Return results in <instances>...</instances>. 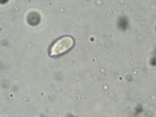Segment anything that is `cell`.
I'll list each match as a JSON object with an SVG mask.
<instances>
[{
  "label": "cell",
  "mask_w": 156,
  "mask_h": 117,
  "mask_svg": "<svg viewBox=\"0 0 156 117\" xmlns=\"http://www.w3.org/2000/svg\"><path fill=\"white\" fill-rule=\"evenodd\" d=\"M119 27L120 29L124 30L126 29L128 27V23L126 17H122L120 18L118 22Z\"/></svg>",
  "instance_id": "7a4b0ae2"
},
{
  "label": "cell",
  "mask_w": 156,
  "mask_h": 117,
  "mask_svg": "<svg viewBox=\"0 0 156 117\" xmlns=\"http://www.w3.org/2000/svg\"><path fill=\"white\" fill-rule=\"evenodd\" d=\"M152 64L153 65H154L155 64V58H154L153 59H152Z\"/></svg>",
  "instance_id": "5b68a950"
},
{
  "label": "cell",
  "mask_w": 156,
  "mask_h": 117,
  "mask_svg": "<svg viewBox=\"0 0 156 117\" xmlns=\"http://www.w3.org/2000/svg\"><path fill=\"white\" fill-rule=\"evenodd\" d=\"M74 43V40L71 37L66 36L60 38L50 48V55L58 56L67 52L73 47Z\"/></svg>",
  "instance_id": "6da1fadb"
},
{
  "label": "cell",
  "mask_w": 156,
  "mask_h": 117,
  "mask_svg": "<svg viewBox=\"0 0 156 117\" xmlns=\"http://www.w3.org/2000/svg\"><path fill=\"white\" fill-rule=\"evenodd\" d=\"M8 0H0V3H6Z\"/></svg>",
  "instance_id": "277c9868"
},
{
  "label": "cell",
  "mask_w": 156,
  "mask_h": 117,
  "mask_svg": "<svg viewBox=\"0 0 156 117\" xmlns=\"http://www.w3.org/2000/svg\"><path fill=\"white\" fill-rule=\"evenodd\" d=\"M142 108L140 107H138V108L136 110V112L137 113H140L142 111Z\"/></svg>",
  "instance_id": "3957f363"
}]
</instances>
